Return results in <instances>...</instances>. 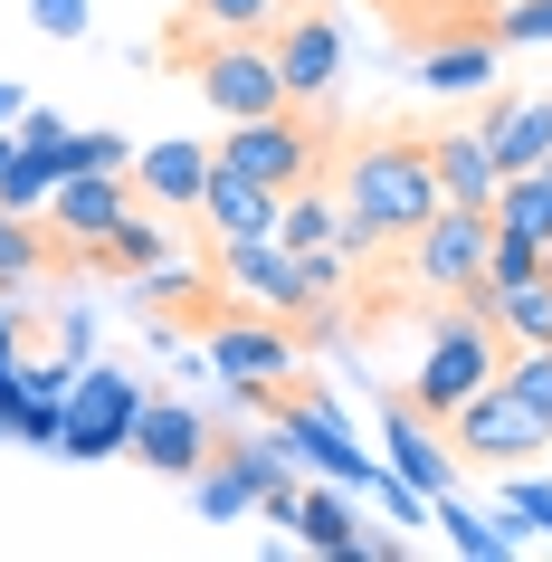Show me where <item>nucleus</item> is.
Segmentation results:
<instances>
[{"mask_svg":"<svg viewBox=\"0 0 552 562\" xmlns=\"http://www.w3.org/2000/svg\"><path fill=\"white\" fill-rule=\"evenodd\" d=\"M124 210H134V172H67L58 201H48V229H58L77 258H95V238L115 229Z\"/></svg>","mask_w":552,"mask_h":562,"instance_id":"nucleus-11","label":"nucleus"},{"mask_svg":"<svg viewBox=\"0 0 552 562\" xmlns=\"http://www.w3.org/2000/svg\"><path fill=\"white\" fill-rule=\"evenodd\" d=\"M495 58H505L495 30H448V38H429V67H419V77H429L438 95H476L495 77Z\"/></svg>","mask_w":552,"mask_h":562,"instance_id":"nucleus-18","label":"nucleus"},{"mask_svg":"<svg viewBox=\"0 0 552 562\" xmlns=\"http://www.w3.org/2000/svg\"><path fill=\"white\" fill-rule=\"evenodd\" d=\"M153 258H172V229H162V220H144V210H124L115 229L95 238V267H115V277H144Z\"/></svg>","mask_w":552,"mask_h":562,"instance_id":"nucleus-22","label":"nucleus"},{"mask_svg":"<svg viewBox=\"0 0 552 562\" xmlns=\"http://www.w3.org/2000/svg\"><path fill=\"white\" fill-rule=\"evenodd\" d=\"M495 372H505V334L495 325H466V334H429V362H419V372H409V411L419 419H458L466 401H476V391L495 382Z\"/></svg>","mask_w":552,"mask_h":562,"instance_id":"nucleus-4","label":"nucleus"},{"mask_svg":"<svg viewBox=\"0 0 552 562\" xmlns=\"http://www.w3.org/2000/svg\"><path fill=\"white\" fill-rule=\"evenodd\" d=\"M210 153H219L229 172L267 181V191H295V181H315V172H324V134H315V115H305V105H277V115L229 124Z\"/></svg>","mask_w":552,"mask_h":562,"instance_id":"nucleus-3","label":"nucleus"},{"mask_svg":"<svg viewBox=\"0 0 552 562\" xmlns=\"http://www.w3.org/2000/svg\"><path fill=\"white\" fill-rule=\"evenodd\" d=\"M543 277V238H523V229H495V248H486V286L505 296V286H533Z\"/></svg>","mask_w":552,"mask_h":562,"instance_id":"nucleus-30","label":"nucleus"},{"mask_svg":"<svg viewBox=\"0 0 552 562\" xmlns=\"http://www.w3.org/2000/svg\"><path fill=\"white\" fill-rule=\"evenodd\" d=\"M543 277H552V238H543Z\"/></svg>","mask_w":552,"mask_h":562,"instance_id":"nucleus-38","label":"nucleus"},{"mask_svg":"<svg viewBox=\"0 0 552 562\" xmlns=\"http://www.w3.org/2000/svg\"><path fill=\"white\" fill-rule=\"evenodd\" d=\"M352 533H362V515H352V486H305L295 496V543L305 553H352Z\"/></svg>","mask_w":552,"mask_h":562,"instance_id":"nucleus-19","label":"nucleus"},{"mask_svg":"<svg viewBox=\"0 0 552 562\" xmlns=\"http://www.w3.org/2000/svg\"><path fill=\"white\" fill-rule=\"evenodd\" d=\"M334 229H343V201L324 191V172H315V181H295L286 201H277V238H286L295 258H305V248H334Z\"/></svg>","mask_w":552,"mask_h":562,"instance_id":"nucleus-20","label":"nucleus"},{"mask_svg":"<svg viewBox=\"0 0 552 562\" xmlns=\"http://www.w3.org/2000/svg\"><path fill=\"white\" fill-rule=\"evenodd\" d=\"M238 476H248V496H277V486H295L286 476V448H219Z\"/></svg>","mask_w":552,"mask_h":562,"instance_id":"nucleus-34","label":"nucleus"},{"mask_svg":"<svg viewBox=\"0 0 552 562\" xmlns=\"http://www.w3.org/2000/svg\"><path fill=\"white\" fill-rule=\"evenodd\" d=\"M267 38H277V67H286V105H305V115H315L324 95L343 87V30L324 20L315 0H295Z\"/></svg>","mask_w":552,"mask_h":562,"instance_id":"nucleus-8","label":"nucleus"},{"mask_svg":"<svg viewBox=\"0 0 552 562\" xmlns=\"http://www.w3.org/2000/svg\"><path fill=\"white\" fill-rule=\"evenodd\" d=\"M495 229L552 238V162H543V172H505V191H495Z\"/></svg>","mask_w":552,"mask_h":562,"instance_id":"nucleus-23","label":"nucleus"},{"mask_svg":"<svg viewBox=\"0 0 552 562\" xmlns=\"http://www.w3.org/2000/svg\"><path fill=\"white\" fill-rule=\"evenodd\" d=\"M495 382L515 391L523 411L552 419V344H505V372H495Z\"/></svg>","mask_w":552,"mask_h":562,"instance_id":"nucleus-27","label":"nucleus"},{"mask_svg":"<svg viewBox=\"0 0 552 562\" xmlns=\"http://www.w3.org/2000/svg\"><path fill=\"white\" fill-rule=\"evenodd\" d=\"M172 48L191 58V87L219 124H248V115H277L286 105V67H277V38L258 30H172Z\"/></svg>","mask_w":552,"mask_h":562,"instance_id":"nucleus-2","label":"nucleus"},{"mask_svg":"<svg viewBox=\"0 0 552 562\" xmlns=\"http://www.w3.org/2000/svg\"><path fill=\"white\" fill-rule=\"evenodd\" d=\"M277 20H286V0H191V10H181V30H277Z\"/></svg>","mask_w":552,"mask_h":562,"instance_id":"nucleus-28","label":"nucleus"},{"mask_svg":"<svg viewBox=\"0 0 552 562\" xmlns=\"http://www.w3.org/2000/svg\"><path fill=\"white\" fill-rule=\"evenodd\" d=\"M286 10H295V0H286Z\"/></svg>","mask_w":552,"mask_h":562,"instance_id":"nucleus-39","label":"nucleus"},{"mask_svg":"<svg viewBox=\"0 0 552 562\" xmlns=\"http://www.w3.org/2000/svg\"><path fill=\"white\" fill-rule=\"evenodd\" d=\"M448 448H458V458H476V468H533V458L552 448V419L523 411L505 382H486L458 419H448Z\"/></svg>","mask_w":552,"mask_h":562,"instance_id":"nucleus-6","label":"nucleus"},{"mask_svg":"<svg viewBox=\"0 0 552 562\" xmlns=\"http://www.w3.org/2000/svg\"><path fill=\"white\" fill-rule=\"evenodd\" d=\"M48 258H58V238L38 229L30 210H10V201H0V286H20V277H38Z\"/></svg>","mask_w":552,"mask_h":562,"instance_id":"nucleus-24","label":"nucleus"},{"mask_svg":"<svg viewBox=\"0 0 552 562\" xmlns=\"http://www.w3.org/2000/svg\"><path fill=\"white\" fill-rule=\"evenodd\" d=\"M505 525H515V533H552V486H543V476L515 468V486H505Z\"/></svg>","mask_w":552,"mask_h":562,"instance_id":"nucleus-33","label":"nucleus"},{"mask_svg":"<svg viewBox=\"0 0 552 562\" xmlns=\"http://www.w3.org/2000/svg\"><path fill=\"white\" fill-rule=\"evenodd\" d=\"M201 353H210V372H219L238 401H267V391H286V372H295V334L267 325V315H219Z\"/></svg>","mask_w":552,"mask_h":562,"instance_id":"nucleus-7","label":"nucleus"},{"mask_svg":"<svg viewBox=\"0 0 552 562\" xmlns=\"http://www.w3.org/2000/svg\"><path fill=\"white\" fill-rule=\"evenodd\" d=\"M429 162H438V191H448V201L495 210L505 162H495V134H486V124H448V134H429Z\"/></svg>","mask_w":552,"mask_h":562,"instance_id":"nucleus-13","label":"nucleus"},{"mask_svg":"<svg viewBox=\"0 0 552 562\" xmlns=\"http://www.w3.org/2000/svg\"><path fill=\"white\" fill-rule=\"evenodd\" d=\"M277 201H286V191H267V181L229 172V162L210 153V181H201V220H210L219 238H277Z\"/></svg>","mask_w":552,"mask_h":562,"instance_id":"nucleus-14","label":"nucleus"},{"mask_svg":"<svg viewBox=\"0 0 552 562\" xmlns=\"http://www.w3.org/2000/svg\"><path fill=\"white\" fill-rule=\"evenodd\" d=\"M10 153H20V144H0V172H10Z\"/></svg>","mask_w":552,"mask_h":562,"instance_id":"nucleus-37","label":"nucleus"},{"mask_svg":"<svg viewBox=\"0 0 552 562\" xmlns=\"http://www.w3.org/2000/svg\"><path fill=\"white\" fill-rule=\"evenodd\" d=\"M391 476H409L419 496H458V458H448V439H429V419L409 401H391Z\"/></svg>","mask_w":552,"mask_h":562,"instance_id":"nucleus-16","label":"nucleus"},{"mask_svg":"<svg viewBox=\"0 0 552 562\" xmlns=\"http://www.w3.org/2000/svg\"><path fill=\"white\" fill-rule=\"evenodd\" d=\"M30 20L48 38H87V0H30Z\"/></svg>","mask_w":552,"mask_h":562,"instance_id":"nucleus-35","label":"nucleus"},{"mask_svg":"<svg viewBox=\"0 0 552 562\" xmlns=\"http://www.w3.org/2000/svg\"><path fill=\"white\" fill-rule=\"evenodd\" d=\"M134 458L162 468V476H191V468H210L219 448H210V419L191 411V401H144V411H134Z\"/></svg>","mask_w":552,"mask_h":562,"instance_id":"nucleus-12","label":"nucleus"},{"mask_svg":"<svg viewBox=\"0 0 552 562\" xmlns=\"http://www.w3.org/2000/svg\"><path fill=\"white\" fill-rule=\"evenodd\" d=\"M476 124L495 134V162L505 172H543L552 162V95H495Z\"/></svg>","mask_w":552,"mask_h":562,"instance_id":"nucleus-15","label":"nucleus"},{"mask_svg":"<svg viewBox=\"0 0 552 562\" xmlns=\"http://www.w3.org/2000/svg\"><path fill=\"white\" fill-rule=\"evenodd\" d=\"M486 248H495V210L448 201L429 229L409 238V277H419V296H466V286H486Z\"/></svg>","mask_w":552,"mask_h":562,"instance_id":"nucleus-5","label":"nucleus"},{"mask_svg":"<svg viewBox=\"0 0 552 562\" xmlns=\"http://www.w3.org/2000/svg\"><path fill=\"white\" fill-rule=\"evenodd\" d=\"M134 296H144L153 315H210V305H219V286H210L201 267H181V258H153L144 277H134Z\"/></svg>","mask_w":552,"mask_h":562,"instance_id":"nucleus-21","label":"nucleus"},{"mask_svg":"<svg viewBox=\"0 0 552 562\" xmlns=\"http://www.w3.org/2000/svg\"><path fill=\"white\" fill-rule=\"evenodd\" d=\"M191 486H201V515H210V525H229V515H248V505H258V496H248V476H238L229 458L191 468Z\"/></svg>","mask_w":552,"mask_h":562,"instance_id":"nucleus-31","label":"nucleus"},{"mask_svg":"<svg viewBox=\"0 0 552 562\" xmlns=\"http://www.w3.org/2000/svg\"><path fill=\"white\" fill-rule=\"evenodd\" d=\"M134 411H144V391L124 382V372L77 382V401H67V458H115V448H134Z\"/></svg>","mask_w":552,"mask_h":562,"instance_id":"nucleus-10","label":"nucleus"},{"mask_svg":"<svg viewBox=\"0 0 552 562\" xmlns=\"http://www.w3.org/2000/svg\"><path fill=\"white\" fill-rule=\"evenodd\" d=\"M219 277H229L258 315H315V296H305V267H295L286 238H219Z\"/></svg>","mask_w":552,"mask_h":562,"instance_id":"nucleus-9","label":"nucleus"},{"mask_svg":"<svg viewBox=\"0 0 552 562\" xmlns=\"http://www.w3.org/2000/svg\"><path fill=\"white\" fill-rule=\"evenodd\" d=\"M334 181H343V210H362L391 248H409V238L448 210L438 162H429V134H372V144H352L343 162H334Z\"/></svg>","mask_w":552,"mask_h":562,"instance_id":"nucleus-1","label":"nucleus"},{"mask_svg":"<svg viewBox=\"0 0 552 562\" xmlns=\"http://www.w3.org/2000/svg\"><path fill=\"white\" fill-rule=\"evenodd\" d=\"M495 334H505V344H552V277L505 286V296H495Z\"/></svg>","mask_w":552,"mask_h":562,"instance_id":"nucleus-25","label":"nucleus"},{"mask_svg":"<svg viewBox=\"0 0 552 562\" xmlns=\"http://www.w3.org/2000/svg\"><path fill=\"white\" fill-rule=\"evenodd\" d=\"M10 115H30V95H20V87H0V124H10Z\"/></svg>","mask_w":552,"mask_h":562,"instance_id":"nucleus-36","label":"nucleus"},{"mask_svg":"<svg viewBox=\"0 0 552 562\" xmlns=\"http://www.w3.org/2000/svg\"><path fill=\"white\" fill-rule=\"evenodd\" d=\"M134 181H144V201H162V210H201L210 144H144L134 153Z\"/></svg>","mask_w":552,"mask_h":562,"instance_id":"nucleus-17","label":"nucleus"},{"mask_svg":"<svg viewBox=\"0 0 552 562\" xmlns=\"http://www.w3.org/2000/svg\"><path fill=\"white\" fill-rule=\"evenodd\" d=\"M48 162H58V181L67 172H134V144H124V134H58Z\"/></svg>","mask_w":552,"mask_h":562,"instance_id":"nucleus-29","label":"nucleus"},{"mask_svg":"<svg viewBox=\"0 0 552 562\" xmlns=\"http://www.w3.org/2000/svg\"><path fill=\"white\" fill-rule=\"evenodd\" d=\"M438 525H448V543H458V553H476V562H505V553H515V525H495V515H466L458 496H438Z\"/></svg>","mask_w":552,"mask_h":562,"instance_id":"nucleus-26","label":"nucleus"},{"mask_svg":"<svg viewBox=\"0 0 552 562\" xmlns=\"http://www.w3.org/2000/svg\"><path fill=\"white\" fill-rule=\"evenodd\" d=\"M495 38L505 48H552V0H495Z\"/></svg>","mask_w":552,"mask_h":562,"instance_id":"nucleus-32","label":"nucleus"}]
</instances>
